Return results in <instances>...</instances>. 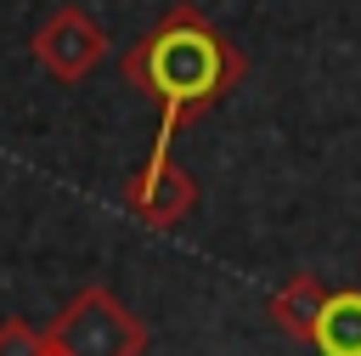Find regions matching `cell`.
Segmentation results:
<instances>
[{"instance_id": "obj_4", "label": "cell", "mask_w": 361, "mask_h": 356, "mask_svg": "<svg viewBox=\"0 0 361 356\" xmlns=\"http://www.w3.org/2000/svg\"><path fill=\"white\" fill-rule=\"evenodd\" d=\"M124 209L141 220V226H180L192 209H197V181L175 164V147H164V141H152V153H147V164L124 181Z\"/></svg>"}, {"instance_id": "obj_1", "label": "cell", "mask_w": 361, "mask_h": 356, "mask_svg": "<svg viewBox=\"0 0 361 356\" xmlns=\"http://www.w3.org/2000/svg\"><path fill=\"white\" fill-rule=\"evenodd\" d=\"M118 73L147 96L158 102V141L175 147L180 124L209 113L214 102H226L243 73H248V57L186 0H175L124 57H118Z\"/></svg>"}, {"instance_id": "obj_3", "label": "cell", "mask_w": 361, "mask_h": 356, "mask_svg": "<svg viewBox=\"0 0 361 356\" xmlns=\"http://www.w3.org/2000/svg\"><path fill=\"white\" fill-rule=\"evenodd\" d=\"M28 51H34V62H39L51 79L79 85V79H90V73L102 68V57H107V28H102L79 0H68V6L45 11V23L34 28Z\"/></svg>"}, {"instance_id": "obj_7", "label": "cell", "mask_w": 361, "mask_h": 356, "mask_svg": "<svg viewBox=\"0 0 361 356\" xmlns=\"http://www.w3.org/2000/svg\"><path fill=\"white\" fill-rule=\"evenodd\" d=\"M0 356H51V339H45V328H34L23 316H6L0 322Z\"/></svg>"}, {"instance_id": "obj_2", "label": "cell", "mask_w": 361, "mask_h": 356, "mask_svg": "<svg viewBox=\"0 0 361 356\" xmlns=\"http://www.w3.org/2000/svg\"><path fill=\"white\" fill-rule=\"evenodd\" d=\"M51 356H141L147 350V322L107 288L85 283L45 328Z\"/></svg>"}, {"instance_id": "obj_6", "label": "cell", "mask_w": 361, "mask_h": 356, "mask_svg": "<svg viewBox=\"0 0 361 356\" xmlns=\"http://www.w3.org/2000/svg\"><path fill=\"white\" fill-rule=\"evenodd\" d=\"M322 305H327V288L316 283V271H293V277L271 294V322H276L282 333H293V339H310Z\"/></svg>"}, {"instance_id": "obj_5", "label": "cell", "mask_w": 361, "mask_h": 356, "mask_svg": "<svg viewBox=\"0 0 361 356\" xmlns=\"http://www.w3.org/2000/svg\"><path fill=\"white\" fill-rule=\"evenodd\" d=\"M310 345L322 356H361V288H333L327 294Z\"/></svg>"}]
</instances>
